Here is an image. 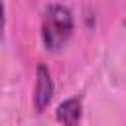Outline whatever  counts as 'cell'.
Instances as JSON below:
<instances>
[{"instance_id": "obj_2", "label": "cell", "mask_w": 126, "mask_h": 126, "mask_svg": "<svg viewBox=\"0 0 126 126\" xmlns=\"http://www.w3.org/2000/svg\"><path fill=\"white\" fill-rule=\"evenodd\" d=\"M53 96V81L49 75V69L39 63L35 69V89H33V106L37 112H43Z\"/></svg>"}, {"instance_id": "obj_1", "label": "cell", "mask_w": 126, "mask_h": 126, "mask_svg": "<svg viewBox=\"0 0 126 126\" xmlns=\"http://www.w3.org/2000/svg\"><path fill=\"white\" fill-rule=\"evenodd\" d=\"M73 33V16L71 10L59 4H53L45 10L41 22V39L45 49L59 51Z\"/></svg>"}, {"instance_id": "obj_3", "label": "cell", "mask_w": 126, "mask_h": 126, "mask_svg": "<svg viewBox=\"0 0 126 126\" xmlns=\"http://www.w3.org/2000/svg\"><path fill=\"white\" fill-rule=\"evenodd\" d=\"M81 110H83L81 98H67L57 108V120L63 124H77L81 120Z\"/></svg>"}]
</instances>
